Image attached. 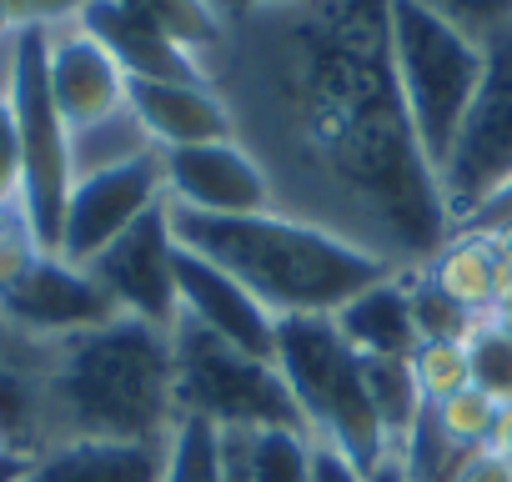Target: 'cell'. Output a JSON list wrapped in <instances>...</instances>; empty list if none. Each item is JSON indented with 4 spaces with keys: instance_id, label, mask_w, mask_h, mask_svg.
I'll list each match as a JSON object with an SVG mask.
<instances>
[{
    "instance_id": "cell-1",
    "label": "cell",
    "mask_w": 512,
    "mask_h": 482,
    "mask_svg": "<svg viewBox=\"0 0 512 482\" xmlns=\"http://www.w3.org/2000/svg\"><path fill=\"white\" fill-rule=\"evenodd\" d=\"M277 211L387 272H422L452 216L392 66V0H292L226 21L206 66Z\"/></svg>"
},
{
    "instance_id": "cell-2",
    "label": "cell",
    "mask_w": 512,
    "mask_h": 482,
    "mask_svg": "<svg viewBox=\"0 0 512 482\" xmlns=\"http://www.w3.org/2000/svg\"><path fill=\"white\" fill-rule=\"evenodd\" d=\"M46 417L56 442H166L176 427L171 332L116 317L46 347Z\"/></svg>"
},
{
    "instance_id": "cell-3",
    "label": "cell",
    "mask_w": 512,
    "mask_h": 482,
    "mask_svg": "<svg viewBox=\"0 0 512 482\" xmlns=\"http://www.w3.org/2000/svg\"><path fill=\"white\" fill-rule=\"evenodd\" d=\"M176 241L221 272H231L277 322L282 317H337L352 297L392 277L352 241L297 221L287 211L256 216H191L171 211Z\"/></svg>"
},
{
    "instance_id": "cell-4",
    "label": "cell",
    "mask_w": 512,
    "mask_h": 482,
    "mask_svg": "<svg viewBox=\"0 0 512 482\" xmlns=\"http://www.w3.org/2000/svg\"><path fill=\"white\" fill-rule=\"evenodd\" d=\"M272 362H277L312 442L337 447L362 472H372L392 452L382 417L362 382V357L347 347V337L337 332L332 317H282Z\"/></svg>"
},
{
    "instance_id": "cell-5",
    "label": "cell",
    "mask_w": 512,
    "mask_h": 482,
    "mask_svg": "<svg viewBox=\"0 0 512 482\" xmlns=\"http://www.w3.org/2000/svg\"><path fill=\"white\" fill-rule=\"evenodd\" d=\"M392 66L412 131L437 171L457 141L462 116L472 111V96L487 71V46L462 36L422 0H392Z\"/></svg>"
},
{
    "instance_id": "cell-6",
    "label": "cell",
    "mask_w": 512,
    "mask_h": 482,
    "mask_svg": "<svg viewBox=\"0 0 512 482\" xmlns=\"http://www.w3.org/2000/svg\"><path fill=\"white\" fill-rule=\"evenodd\" d=\"M171 377H176V417H201L216 432L302 427V412H297L277 362L251 357V352L201 332L186 317L171 327Z\"/></svg>"
},
{
    "instance_id": "cell-7",
    "label": "cell",
    "mask_w": 512,
    "mask_h": 482,
    "mask_svg": "<svg viewBox=\"0 0 512 482\" xmlns=\"http://www.w3.org/2000/svg\"><path fill=\"white\" fill-rule=\"evenodd\" d=\"M16 141H21V216L41 252L61 247V221L71 201V126L51 101L46 76V26L16 31V81H11Z\"/></svg>"
},
{
    "instance_id": "cell-8",
    "label": "cell",
    "mask_w": 512,
    "mask_h": 482,
    "mask_svg": "<svg viewBox=\"0 0 512 482\" xmlns=\"http://www.w3.org/2000/svg\"><path fill=\"white\" fill-rule=\"evenodd\" d=\"M437 181H442L452 231L512 181V26L487 36L482 86L472 96V111L457 126L447 161L437 166Z\"/></svg>"
},
{
    "instance_id": "cell-9",
    "label": "cell",
    "mask_w": 512,
    "mask_h": 482,
    "mask_svg": "<svg viewBox=\"0 0 512 482\" xmlns=\"http://www.w3.org/2000/svg\"><path fill=\"white\" fill-rule=\"evenodd\" d=\"M176 252H181V241H176V226H171V206H156L126 236H116L86 272L101 282V292L111 297V307L121 317L171 332L181 322Z\"/></svg>"
},
{
    "instance_id": "cell-10",
    "label": "cell",
    "mask_w": 512,
    "mask_h": 482,
    "mask_svg": "<svg viewBox=\"0 0 512 482\" xmlns=\"http://www.w3.org/2000/svg\"><path fill=\"white\" fill-rule=\"evenodd\" d=\"M121 312L101 292V282L86 267H71L56 252H41L6 292H0V322H6L21 342L56 347L81 332H96L116 322Z\"/></svg>"
},
{
    "instance_id": "cell-11",
    "label": "cell",
    "mask_w": 512,
    "mask_h": 482,
    "mask_svg": "<svg viewBox=\"0 0 512 482\" xmlns=\"http://www.w3.org/2000/svg\"><path fill=\"white\" fill-rule=\"evenodd\" d=\"M156 206H166V166L161 151L116 166V171H96L81 176L71 186L66 201V221H61V247L56 257H66L71 267H91L116 236H126L141 216H151Z\"/></svg>"
},
{
    "instance_id": "cell-12",
    "label": "cell",
    "mask_w": 512,
    "mask_h": 482,
    "mask_svg": "<svg viewBox=\"0 0 512 482\" xmlns=\"http://www.w3.org/2000/svg\"><path fill=\"white\" fill-rule=\"evenodd\" d=\"M166 166V206L191 211V216H256L277 211L272 181L236 136L231 141H206V146H181L161 151Z\"/></svg>"
},
{
    "instance_id": "cell-13",
    "label": "cell",
    "mask_w": 512,
    "mask_h": 482,
    "mask_svg": "<svg viewBox=\"0 0 512 482\" xmlns=\"http://www.w3.org/2000/svg\"><path fill=\"white\" fill-rule=\"evenodd\" d=\"M176 292H181V317L196 322L201 332L251 352V357H267L277 352V317L256 302L231 272H221L216 262H206L201 252L181 247L176 252Z\"/></svg>"
},
{
    "instance_id": "cell-14",
    "label": "cell",
    "mask_w": 512,
    "mask_h": 482,
    "mask_svg": "<svg viewBox=\"0 0 512 482\" xmlns=\"http://www.w3.org/2000/svg\"><path fill=\"white\" fill-rule=\"evenodd\" d=\"M46 76H51V101H56V111L71 131L121 111L126 86H131L126 71L76 21L46 31Z\"/></svg>"
},
{
    "instance_id": "cell-15",
    "label": "cell",
    "mask_w": 512,
    "mask_h": 482,
    "mask_svg": "<svg viewBox=\"0 0 512 482\" xmlns=\"http://www.w3.org/2000/svg\"><path fill=\"white\" fill-rule=\"evenodd\" d=\"M76 26L126 71V81H206L201 61L186 56L176 41H166L126 0H86Z\"/></svg>"
},
{
    "instance_id": "cell-16",
    "label": "cell",
    "mask_w": 512,
    "mask_h": 482,
    "mask_svg": "<svg viewBox=\"0 0 512 482\" xmlns=\"http://www.w3.org/2000/svg\"><path fill=\"white\" fill-rule=\"evenodd\" d=\"M126 106L141 116L151 141L161 151L181 146H206V141H231V111L211 81H131Z\"/></svg>"
},
{
    "instance_id": "cell-17",
    "label": "cell",
    "mask_w": 512,
    "mask_h": 482,
    "mask_svg": "<svg viewBox=\"0 0 512 482\" xmlns=\"http://www.w3.org/2000/svg\"><path fill=\"white\" fill-rule=\"evenodd\" d=\"M166 442H56L16 482H161Z\"/></svg>"
},
{
    "instance_id": "cell-18",
    "label": "cell",
    "mask_w": 512,
    "mask_h": 482,
    "mask_svg": "<svg viewBox=\"0 0 512 482\" xmlns=\"http://www.w3.org/2000/svg\"><path fill=\"white\" fill-rule=\"evenodd\" d=\"M332 322L357 357H412L422 342L412 322V302H407V272L382 277L377 287L352 297Z\"/></svg>"
},
{
    "instance_id": "cell-19",
    "label": "cell",
    "mask_w": 512,
    "mask_h": 482,
    "mask_svg": "<svg viewBox=\"0 0 512 482\" xmlns=\"http://www.w3.org/2000/svg\"><path fill=\"white\" fill-rule=\"evenodd\" d=\"M422 277L447 302H457L462 312L487 317L492 312V287H497V241L482 236V231H452L442 241V252L422 267Z\"/></svg>"
},
{
    "instance_id": "cell-20",
    "label": "cell",
    "mask_w": 512,
    "mask_h": 482,
    "mask_svg": "<svg viewBox=\"0 0 512 482\" xmlns=\"http://www.w3.org/2000/svg\"><path fill=\"white\" fill-rule=\"evenodd\" d=\"M151 151H161V146L141 126V116L131 106H121V111L71 131V176L81 181V176H96V171H116V166H131Z\"/></svg>"
},
{
    "instance_id": "cell-21",
    "label": "cell",
    "mask_w": 512,
    "mask_h": 482,
    "mask_svg": "<svg viewBox=\"0 0 512 482\" xmlns=\"http://www.w3.org/2000/svg\"><path fill=\"white\" fill-rule=\"evenodd\" d=\"M231 457L246 482H307L312 437L302 427H267V432H226Z\"/></svg>"
},
{
    "instance_id": "cell-22",
    "label": "cell",
    "mask_w": 512,
    "mask_h": 482,
    "mask_svg": "<svg viewBox=\"0 0 512 482\" xmlns=\"http://www.w3.org/2000/svg\"><path fill=\"white\" fill-rule=\"evenodd\" d=\"M136 16H146L166 41H176L186 56L201 61V71L211 66V56L226 41V16L211 6V0H126Z\"/></svg>"
},
{
    "instance_id": "cell-23",
    "label": "cell",
    "mask_w": 512,
    "mask_h": 482,
    "mask_svg": "<svg viewBox=\"0 0 512 482\" xmlns=\"http://www.w3.org/2000/svg\"><path fill=\"white\" fill-rule=\"evenodd\" d=\"M362 382H367V397H372V407L382 417V432H387V442L397 452L402 437L417 427V417L427 407L407 357H362Z\"/></svg>"
},
{
    "instance_id": "cell-24",
    "label": "cell",
    "mask_w": 512,
    "mask_h": 482,
    "mask_svg": "<svg viewBox=\"0 0 512 482\" xmlns=\"http://www.w3.org/2000/svg\"><path fill=\"white\" fill-rule=\"evenodd\" d=\"M161 482H226V432L201 417H176L166 437Z\"/></svg>"
},
{
    "instance_id": "cell-25",
    "label": "cell",
    "mask_w": 512,
    "mask_h": 482,
    "mask_svg": "<svg viewBox=\"0 0 512 482\" xmlns=\"http://www.w3.org/2000/svg\"><path fill=\"white\" fill-rule=\"evenodd\" d=\"M412 377H417V392L427 407L457 397L462 387H472V357H467V342H452V337H432V342H417V352L407 357Z\"/></svg>"
},
{
    "instance_id": "cell-26",
    "label": "cell",
    "mask_w": 512,
    "mask_h": 482,
    "mask_svg": "<svg viewBox=\"0 0 512 482\" xmlns=\"http://www.w3.org/2000/svg\"><path fill=\"white\" fill-rule=\"evenodd\" d=\"M467 357H472V387L487 392L497 407H512V332L482 317L467 337Z\"/></svg>"
},
{
    "instance_id": "cell-27",
    "label": "cell",
    "mask_w": 512,
    "mask_h": 482,
    "mask_svg": "<svg viewBox=\"0 0 512 482\" xmlns=\"http://www.w3.org/2000/svg\"><path fill=\"white\" fill-rule=\"evenodd\" d=\"M427 412H432L437 432H442L457 452H467V457L487 447L492 422H497V402H492L487 392H477V387H462L457 397H447V402H437V407H427Z\"/></svg>"
},
{
    "instance_id": "cell-28",
    "label": "cell",
    "mask_w": 512,
    "mask_h": 482,
    "mask_svg": "<svg viewBox=\"0 0 512 482\" xmlns=\"http://www.w3.org/2000/svg\"><path fill=\"white\" fill-rule=\"evenodd\" d=\"M407 302H412V322H417V337L432 342V337H452V342H467L472 327L482 317L462 312L457 302H447L422 272H407Z\"/></svg>"
},
{
    "instance_id": "cell-29",
    "label": "cell",
    "mask_w": 512,
    "mask_h": 482,
    "mask_svg": "<svg viewBox=\"0 0 512 482\" xmlns=\"http://www.w3.org/2000/svg\"><path fill=\"white\" fill-rule=\"evenodd\" d=\"M422 6L437 11L442 21H452L462 36H472L482 46H487V36L512 26V0H422Z\"/></svg>"
},
{
    "instance_id": "cell-30",
    "label": "cell",
    "mask_w": 512,
    "mask_h": 482,
    "mask_svg": "<svg viewBox=\"0 0 512 482\" xmlns=\"http://www.w3.org/2000/svg\"><path fill=\"white\" fill-rule=\"evenodd\" d=\"M36 257H41V247H36L21 206H0V292H6Z\"/></svg>"
},
{
    "instance_id": "cell-31",
    "label": "cell",
    "mask_w": 512,
    "mask_h": 482,
    "mask_svg": "<svg viewBox=\"0 0 512 482\" xmlns=\"http://www.w3.org/2000/svg\"><path fill=\"white\" fill-rule=\"evenodd\" d=\"M86 0H0V36L26 31V26H71Z\"/></svg>"
},
{
    "instance_id": "cell-32",
    "label": "cell",
    "mask_w": 512,
    "mask_h": 482,
    "mask_svg": "<svg viewBox=\"0 0 512 482\" xmlns=\"http://www.w3.org/2000/svg\"><path fill=\"white\" fill-rule=\"evenodd\" d=\"M0 206H21V141L11 96H0Z\"/></svg>"
},
{
    "instance_id": "cell-33",
    "label": "cell",
    "mask_w": 512,
    "mask_h": 482,
    "mask_svg": "<svg viewBox=\"0 0 512 482\" xmlns=\"http://www.w3.org/2000/svg\"><path fill=\"white\" fill-rule=\"evenodd\" d=\"M307 482H367V472H362L352 457H342L337 447L312 442V467H307Z\"/></svg>"
},
{
    "instance_id": "cell-34",
    "label": "cell",
    "mask_w": 512,
    "mask_h": 482,
    "mask_svg": "<svg viewBox=\"0 0 512 482\" xmlns=\"http://www.w3.org/2000/svg\"><path fill=\"white\" fill-rule=\"evenodd\" d=\"M512 226V181L492 196V201H482L457 231H482V236H492V231H507Z\"/></svg>"
},
{
    "instance_id": "cell-35",
    "label": "cell",
    "mask_w": 512,
    "mask_h": 482,
    "mask_svg": "<svg viewBox=\"0 0 512 482\" xmlns=\"http://www.w3.org/2000/svg\"><path fill=\"white\" fill-rule=\"evenodd\" d=\"M457 482H512V462L482 447V452H472V457L462 462V472H457Z\"/></svg>"
},
{
    "instance_id": "cell-36",
    "label": "cell",
    "mask_w": 512,
    "mask_h": 482,
    "mask_svg": "<svg viewBox=\"0 0 512 482\" xmlns=\"http://www.w3.org/2000/svg\"><path fill=\"white\" fill-rule=\"evenodd\" d=\"M487 452H497V457H507V462H512V407H497V422H492Z\"/></svg>"
},
{
    "instance_id": "cell-37",
    "label": "cell",
    "mask_w": 512,
    "mask_h": 482,
    "mask_svg": "<svg viewBox=\"0 0 512 482\" xmlns=\"http://www.w3.org/2000/svg\"><path fill=\"white\" fill-rule=\"evenodd\" d=\"M277 6H292V0H221V16L236 21V16H256V11H277Z\"/></svg>"
},
{
    "instance_id": "cell-38",
    "label": "cell",
    "mask_w": 512,
    "mask_h": 482,
    "mask_svg": "<svg viewBox=\"0 0 512 482\" xmlns=\"http://www.w3.org/2000/svg\"><path fill=\"white\" fill-rule=\"evenodd\" d=\"M367 482H407V467H402V457L397 452H387L372 472H367Z\"/></svg>"
},
{
    "instance_id": "cell-39",
    "label": "cell",
    "mask_w": 512,
    "mask_h": 482,
    "mask_svg": "<svg viewBox=\"0 0 512 482\" xmlns=\"http://www.w3.org/2000/svg\"><path fill=\"white\" fill-rule=\"evenodd\" d=\"M16 347H21V337H16V332H11L6 322H0V357H11Z\"/></svg>"
},
{
    "instance_id": "cell-40",
    "label": "cell",
    "mask_w": 512,
    "mask_h": 482,
    "mask_svg": "<svg viewBox=\"0 0 512 482\" xmlns=\"http://www.w3.org/2000/svg\"><path fill=\"white\" fill-rule=\"evenodd\" d=\"M226 482H246L241 467H236V457H231V442H226Z\"/></svg>"
},
{
    "instance_id": "cell-41",
    "label": "cell",
    "mask_w": 512,
    "mask_h": 482,
    "mask_svg": "<svg viewBox=\"0 0 512 482\" xmlns=\"http://www.w3.org/2000/svg\"><path fill=\"white\" fill-rule=\"evenodd\" d=\"M211 6H216V11H221V0H211Z\"/></svg>"
},
{
    "instance_id": "cell-42",
    "label": "cell",
    "mask_w": 512,
    "mask_h": 482,
    "mask_svg": "<svg viewBox=\"0 0 512 482\" xmlns=\"http://www.w3.org/2000/svg\"><path fill=\"white\" fill-rule=\"evenodd\" d=\"M0 457H11V452H0Z\"/></svg>"
}]
</instances>
